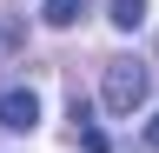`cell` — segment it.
Segmentation results:
<instances>
[{
    "mask_svg": "<svg viewBox=\"0 0 159 153\" xmlns=\"http://www.w3.org/2000/svg\"><path fill=\"white\" fill-rule=\"evenodd\" d=\"M80 13H86V0H40V20L47 27H73Z\"/></svg>",
    "mask_w": 159,
    "mask_h": 153,
    "instance_id": "obj_3",
    "label": "cell"
},
{
    "mask_svg": "<svg viewBox=\"0 0 159 153\" xmlns=\"http://www.w3.org/2000/svg\"><path fill=\"white\" fill-rule=\"evenodd\" d=\"M146 87H152V67L133 60V53H119V60L99 67V100H106L113 113H133L139 100H146Z\"/></svg>",
    "mask_w": 159,
    "mask_h": 153,
    "instance_id": "obj_1",
    "label": "cell"
},
{
    "mask_svg": "<svg viewBox=\"0 0 159 153\" xmlns=\"http://www.w3.org/2000/svg\"><path fill=\"white\" fill-rule=\"evenodd\" d=\"M0 127H7V133H27V127H40V93H27V87L0 93Z\"/></svg>",
    "mask_w": 159,
    "mask_h": 153,
    "instance_id": "obj_2",
    "label": "cell"
},
{
    "mask_svg": "<svg viewBox=\"0 0 159 153\" xmlns=\"http://www.w3.org/2000/svg\"><path fill=\"white\" fill-rule=\"evenodd\" d=\"M80 146H86V153H113V133L106 127H80Z\"/></svg>",
    "mask_w": 159,
    "mask_h": 153,
    "instance_id": "obj_5",
    "label": "cell"
},
{
    "mask_svg": "<svg viewBox=\"0 0 159 153\" xmlns=\"http://www.w3.org/2000/svg\"><path fill=\"white\" fill-rule=\"evenodd\" d=\"M146 146L159 153V113H152V120H146Z\"/></svg>",
    "mask_w": 159,
    "mask_h": 153,
    "instance_id": "obj_7",
    "label": "cell"
},
{
    "mask_svg": "<svg viewBox=\"0 0 159 153\" xmlns=\"http://www.w3.org/2000/svg\"><path fill=\"white\" fill-rule=\"evenodd\" d=\"M13 47H20V27H13V20H0V60H7Z\"/></svg>",
    "mask_w": 159,
    "mask_h": 153,
    "instance_id": "obj_6",
    "label": "cell"
},
{
    "mask_svg": "<svg viewBox=\"0 0 159 153\" xmlns=\"http://www.w3.org/2000/svg\"><path fill=\"white\" fill-rule=\"evenodd\" d=\"M106 20H113L119 33H133V27H146V0H113V7H106Z\"/></svg>",
    "mask_w": 159,
    "mask_h": 153,
    "instance_id": "obj_4",
    "label": "cell"
}]
</instances>
